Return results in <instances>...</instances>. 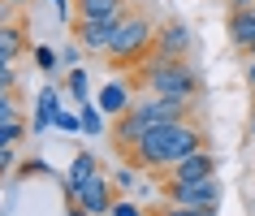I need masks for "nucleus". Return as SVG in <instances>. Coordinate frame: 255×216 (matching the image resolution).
I'll return each instance as SVG.
<instances>
[{
  "label": "nucleus",
  "mask_w": 255,
  "mask_h": 216,
  "mask_svg": "<svg viewBox=\"0 0 255 216\" xmlns=\"http://www.w3.org/2000/svg\"><path fill=\"white\" fill-rule=\"evenodd\" d=\"M126 87L134 95H164V100H182V104H199L203 78L190 65V56H160L151 52L143 65L126 74Z\"/></svg>",
  "instance_id": "nucleus-1"
},
{
  "label": "nucleus",
  "mask_w": 255,
  "mask_h": 216,
  "mask_svg": "<svg viewBox=\"0 0 255 216\" xmlns=\"http://www.w3.org/2000/svg\"><path fill=\"white\" fill-rule=\"evenodd\" d=\"M199 147H208V130L195 117H186V121H164V125H156V130H147V134L138 138V147L126 156V164H134V169L156 177L169 164H177L182 156H190V151H199Z\"/></svg>",
  "instance_id": "nucleus-2"
},
{
  "label": "nucleus",
  "mask_w": 255,
  "mask_h": 216,
  "mask_svg": "<svg viewBox=\"0 0 255 216\" xmlns=\"http://www.w3.org/2000/svg\"><path fill=\"white\" fill-rule=\"evenodd\" d=\"M151 48H156V22H151V13L143 9V4H130L126 17L113 26V39H108L104 61L113 69H126V74H130L134 65H143V61L151 56Z\"/></svg>",
  "instance_id": "nucleus-3"
},
{
  "label": "nucleus",
  "mask_w": 255,
  "mask_h": 216,
  "mask_svg": "<svg viewBox=\"0 0 255 216\" xmlns=\"http://www.w3.org/2000/svg\"><path fill=\"white\" fill-rule=\"evenodd\" d=\"M130 117H134L143 130H156V125H164V121H186V117H195V104L164 100V95H134Z\"/></svg>",
  "instance_id": "nucleus-4"
},
{
  "label": "nucleus",
  "mask_w": 255,
  "mask_h": 216,
  "mask_svg": "<svg viewBox=\"0 0 255 216\" xmlns=\"http://www.w3.org/2000/svg\"><path fill=\"white\" fill-rule=\"evenodd\" d=\"M160 199L182 203V208H221V182L203 177V182H156Z\"/></svg>",
  "instance_id": "nucleus-5"
},
{
  "label": "nucleus",
  "mask_w": 255,
  "mask_h": 216,
  "mask_svg": "<svg viewBox=\"0 0 255 216\" xmlns=\"http://www.w3.org/2000/svg\"><path fill=\"white\" fill-rule=\"evenodd\" d=\"M121 17H69V30H74V39H78V48L87 56H104L108 39H113V26H117Z\"/></svg>",
  "instance_id": "nucleus-6"
},
{
  "label": "nucleus",
  "mask_w": 255,
  "mask_h": 216,
  "mask_svg": "<svg viewBox=\"0 0 255 216\" xmlns=\"http://www.w3.org/2000/svg\"><path fill=\"white\" fill-rule=\"evenodd\" d=\"M203 177H216V156L212 147H199L182 156L177 164H169L164 173H156V182H203Z\"/></svg>",
  "instance_id": "nucleus-7"
},
{
  "label": "nucleus",
  "mask_w": 255,
  "mask_h": 216,
  "mask_svg": "<svg viewBox=\"0 0 255 216\" xmlns=\"http://www.w3.org/2000/svg\"><path fill=\"white\" fill-rule=\"evenodd\" d=\"M190 48H195V35H190V26L182 22V17H169V22L156 26V48H151V52H160V56H190Z\"/></svg>",
  "instance_id": "nucleus-8"
},
{
  "label": "nucleus",
  "mask_w": 255,
  "mask_h": 216,
  "mask_svg": "<svg viewBox=\"0 0 255 216\" xmlns=\"http://www.w3.org/2000/svg\"><path fill=\"white\" fill-rule=\"evenodd\" d=\"M225 30H229V48H234L238 56L251 52V48H255V0H251V4H242V9H229Z\"/></svg>",
  "instance_id": "nucleus-9"
},
{
  "label": "nucleus",
  "mask_w": 255,
  "mask_h": 216,
  "mask_svg": "<svg viewBox=\"0 0 255 216\" xmlns=\"http://www.w3.org/2000/svg\"><path fill=\"white\" fill-rule=\"evenodd\" d=\"M78 203H82L91 216H108V208L117 203V182H108L104 173H95L91 182L78 190Z\"/></svg>",
  "instance_id": "nucleus-10"
},
{
  "label": "nucleus",
  "mask_w": 255,
  "mask_h": 216,
  "mask_svg": "<svg viewBox=\"0 0 255 216\" xmlns=\"http://www.w3.org/2000/svg\"><path fill=\"white\" fill-rule=\"evenodd\" d=\"M100 173V160H95L91 151H78L74 160H69V177H65V203L69 199H78V190L91 182V177Z\"/></svg>",
  "instance_id": "nucleus-11"
},
{
  "label": "nucleus",
  "mask_w": 255,
  "mask_h": 216,
  "mask_svg": "<svg viewBox=\"0 0 255 216\" xmlns=\"http://www.w3.org/2000/svg\"><path fill=\"white\" fill-rule=\"evenodd\" d=\"M35 43H30L26 35V17H17V22H4L0 26V56H9V61H17V56H26Z\"/></svg>",
  "instance_id": "nucleus-12"
},
{
  "label": "nucleus",
  "mask_w": 255,
  "mask_h": 216,
  "mask_svg": "<svg viewBox=\"0 0 255 216\" xmlns=\"http://www.w3.org/2000/svg\"><path fill=\"white\" fill-rule=\"evenodd\" d=\"M56 112H61V87H43L39 100H35V121H30V130L43 134L48 125H56Z\"/></svg>",
  "instance_id": "nucleus-13"
},
{
  "label": "nucleus",
  "mask_w": 255,
  "mask_h": 216,
  "mask_svg": "<svg viewBox=\"0 0 255 216\" xmlns=\"http://www.w3.org/2000/svg\"><path fill=\"white\" fill-rule=\"evenodd\" d=\"M130 104H134V91L126 82H108L104 91H100V112H108V117H121Z\"/></svg>",
  "instance_id": "nucleus-14"
},
{
  "label": "nucleus",
  "mask_w": 255,
  "mask_h": 216,
  "mask_svg": "<svg viewBox=\"0 0 255 216\" xmlns=\"http://www.w3.org/2000/svg\"><path fill=\"white\" fill-rule=\"evenodd\" d=\"M130 0H74V17H121Z\"/></svg>",
  "instance_id": "nucleus-15"
},
{
  "label": "nucleus",
  "mask_w": 255,
  "mask_h": 216,
  "mask_svg": "<svg viewBox=\"0 0 255 216\" xmlns=\"http://www.w3.org/2000/svg\"><path fill=\"white\" fill-rule=\"evenodd\" d=\"M26 138V121H22V112L17 117H0V147H17Z\"/></svg>",
  "instance_id": "nucleus-16"
},
{
  "label": "nucleus",
  "mask_w": 255,
  "mask_h": 216,
  "mask_svg": "<svg viewBox=\"0 0 255 216\" xmlns=\"http://www.w3.org/2000/svg\"><path fill=\"white\" fill-rule=\"evenodd\" d=\"M221 212V208H182V203H169L164 199L160 208H151L147 216H216Z\"/></svg>",
  "instance_id": "nucleus-17"
},
{
  "label": "nucleus",
  "mask_w": 255,
  "mask_h": 216,
  "mask_svg": "<svg viewBox=\"0 0 255 216\" xmlns=\"http://www.w3.org/2000/svg\"><path fill=\"white\" fill-rule=\"evenodd\" d=\"M65 91L74 95L78 104H87V69H82V65H74V69L65 74Z\"/></svg>",
  "instance_id": "nucleus-18"
},
{
  "label": "nucleus",
  "mask_w": 255,
  "mask_h": 216,
  "mask_svg": "<svg viewBox=\"0 0 255 216\" xmlns=\"http://www.w3.org/2000/svg\"><path fill=\"white\" fill-rule=\"evenodd\" d=\"M78 117H82V134H108V130H104V117H100V108H91V100L78 108Z\"/></svg>",
  "instance_id": "nucleus-19"
},
{
  "label": "nucleus",
  "mask_w": 255,
  "mask_h": 216,
  "mask_svg": "<svg viewBox=\"0 0 255 216\" xmlns=\"http://www.w3.org/2000/svg\"><path fill=\"white\" fill-rule=\"evenodd\" d=\"M30 56H35V65H39L43 74H52V69H56V61H61V56H56L52 48H43V43H35V48H30Z\"/></svg>",
  "instance_id": "nucleus-20"
},
{
  "label": "nucleus",
  "mask_w": 255,
  "mask_h": 216,
  "mask_svg": "<svg viewBox=\"0 0 255 216\" xmlns=\"http://www.w3.org/2000/svg\"><path fill=\"white\" fill-rule=\"evenodd\" d=\"M0 91H17V69L9 56H0Z\"/></svg>",
  "instance_id": "nucleus-21"
},
{
  "label": "nucleus",
  "mask_w": 255,
  "mask_h": 216,
  "mask_svg": "<svg viewBox=\"0 0 255 216\" xmlns=\"http://www.w3.org/2000/svg\"><path fill=\"white\" fill-rule=\"evenodd\" d=\"M56 130H65V134H78V130H82V117H78V112H65V108H61V112H56Z\"/></svg>",
  "instance_id": "nucleus-22"
},
{
  "label": "nucleus",
  "mask_w": 255,
  "mask_h": 216,
  "mask_svg": "<svg viewBox=\"0 0 255 216\" xmlns=\"http://www.w3.org/2000/svg\"><path fill=\"white\" fill-rule=\"evenodd\" d=\"M22 104H17V91H0V117H17Z\"/></svg>",
  "instance_id": "nucleus-23"
},
{
  "label": "nucleus",
  "mask_w": 255,
  "mask_h": 216,
  "mask_svg": "<svg viewBox=\"0 0 255 216\" xmlns=\"http://www.w3.org/2000/svg\"><path fill=\"white\" fill-rule=\"evenodd\" d=\"M108 216H147L138 203H130V199H117L113 208H108Z\"/></svg>",
  "instance_id": "nucleus-24"
},
{
  "label": "nucleus",
  "mask_w": 255,
  "mask_h": 216,
  "mask_svg": "<svg viewBox=\"0 0 255 216\" xmlns=\"http://www.w3.org/2000/svg\"><path fill=\"white\" fill-rule=\"evenodd\" d=\"M78 61H82V48H78V39H74L69 48H61V65H65V69H74Z\"/></svg>",
  "instance_id": "nucleus-25"
},
{
  "label": "nucleus",
  "mask_w": 255,
  "mask_h": 216,
  "mask_svg": "<svg viewBox=\"0 0 255 216\" xmlns=\"http://www.w3.org/2000/svg\"><path fill=\"white\" fill-rule=\"evenodd\" d=\"M113 182H117V190H130V186H134V164H126V169H121Z\"/></svg>",
  "instance_id": "nucleus-26"
},
{
  "label": "nucleus",
  "mask_w": 255,
  "mask_h": 216,
  "mask_svg": "<svg viewBox=\"0 0 255 216\" xmlns=\"http://www.w3.org/2000/svg\"><path fill=\"white\" fill-rule=\"evenodd\" d=\"M17 13H22L17 4H9V0H0V26H4V22H17Z\"/></svg>",
  "instance_id": "nucleus-27"
},
{
  "label": "nucleus",
  "mask_w": 255,
  "mask_h": 216,
  "mask_svg": "<svg viewBox=\"0 0 255 216\" xmlns=\"http://www.w3.org/2000/svg\"><path fill=\"white\" fill-rule=\"evenodd\" d=\"M9 169H17V160H13V147H0V177L9 173Z\"/></svg>",
  "instance_id": "nucleus-28"
},
{
  "label": "nucleus",
  "mask_w": 255,
  "mask_h": 216,
  "mask_svg": "<svg viewBox=\"0 0 255 216\" xmlns=\"http://www.w3.org/2000/svg\"><path fill=\"white\" fill-rule=\"evenodd\" d=\"M247 87L255 91V56H251V65H247Z\"/></svg>",
  "instance_id": "nucleus-29"
},
{
  "label": "nucleus",
  "mask_w": 255,
  "mask_h": 216,
  "mask_svg": "<svg viewBox=\"0 0 255 216\" xmlns=\"http://www.w3.org/2000/svg\"><path fill=\"white\" fill-rule=\"evenodd\" d=\"M56 9H61V13H65V9H74V0H52Z\"/></svg>",
  "instance_id": "nucleus-30"
},
{
  "label": "nucleus",
  "mask_w": 255,
  "mask_h": 216,
  "mask_svg": "<svg viewBox=\"0 0 255 216\" xmlns=\"http://www.w3.org/2000/svg\"><path fill=\"white\" fill-rule=\"evenodd\" d=\"M242 4H251V0H229V9H242Z\"/></svg>",
  "instance_id": "nucleus-31"
},
{
  "label": "nucleus",
  "mask_w": 255,
  "mask_h": 216,
  "mask_svg": "<svg viewBox=\"0 0 255 216\" xmlns=\"http://www.w3.org/2000/svg\"><path fill=\"white\" fill-rule=\"evenodd\" d=\"M9 4H17V9H26V4H30V0H9Z\"/></svg>",
  "instance_id": "nucleus-32"
},
{
  "label": "nucleus",
  "mask_w": 255,
  "mask_h": 216,
  "mask_svg": "<svg viewBox=\"0 0 255 216\" xmlns=\"http://www.w3.org/2000/svg\"><path fill=\"white\" fill-rule=\"evenodd\" d=\"M251 134H255V108H251Z\"/></svg>",
  "instance_id": "nucleus-33"
},
{
  "label": "nucleus",
  "mask_w": 255,
  "mask_h": 216,
  "mask_svg": "<svg viewBox=\"0 0 255 216\" xmlns=\"http://www.w3.org/2000/svg\"><path fill=\"white\" fill-rule=\"evenodd\" d=\"M251 108H255V91H251Z\"/></svg>",
  "instance_id": "nucleus-34"
}]
</instances>
